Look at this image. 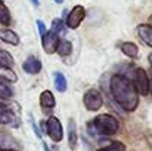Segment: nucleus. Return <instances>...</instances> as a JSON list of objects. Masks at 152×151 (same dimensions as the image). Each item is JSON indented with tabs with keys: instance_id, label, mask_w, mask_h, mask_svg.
I'll use <instances>...</instances> for the list:
<instances>
[{
	"instance_id": "10",
	"label": "nucleus",
	"mask_w": 152,
	"mask_h": 151,
	"mask_svg": "<svg viewBox=\"0 0 152 151\" xmlns=\"http://www.w3.org/2000/svg\"><path fill=\"white\" fill-rule=\"evenodd\" d=\"M40 105H42V110L49 113L55 108L56 105V99H55V95L52 94L50 91H43L42 95H40Z\"/></svg>"
},
{
	"instance_id": "2",
	"label": "nucleus",
	"mask_w": 152,
	"mask_h": 151,
	"mask_svg": "<svg viewBox=\"0 0 152 151\" xmlns=\"http://www.w3.org/2000/svg\"><path fill=\"white\" fill-rule=\"evenodd\" d=\"M92 124H93L95 130L101 135L111 136V135L118 133V130H120V122L111 114H101V116L95 117Z\"/></svg>"
},
{
	"instance_id": "28",
	"label": "nucleus",
	"mask_w": 152,
	"mask_h": 151,
	"mask_svg": "<svg viewBox=\"0 0 152 151\" xmlns=\"http://www.w3.org/2000/svg\"><path fill=\"white\" fill-rule=\"evenodd\" d=\"M31 1H33V4H34V6H39V4H40V1H39V0H31Z\"/></svg>"
},
{
	"instance_id": "12",
	"label": "nucleus",
	"mask_w": 152,
	"mask_h": 151,
	"mask_svg": "<svg viewBox=\"0 0 152 151\" xmlns=\"http://www.w3.org/2000/svg\"><path fill=\"white\" fill-rule=\"evenodd\" d=\"M0 150H19V145L10 135L0 133Z\"/></svg>"
},
{
	"instance_id": "31",
	"label": "nucleus",
	"mask_w": 152,
	"mask_h": 151,
	"mask_svg": "<svg viewBox=\"0 0 152 151\" xmlns=\"http://www.w3.org/2000/svg\"><path fill=\"white\" fill-rule=\"evenodd\" d=\"M55 1H56V3H59V4H61V3H64V0H55Z\"/></svg>"
},
{
	"instance_id": "1",
	"label": "nucleus",
	"mask_w": 152,
	"mask_h": 151,
	"mask_svg": "<svg viewBox=\"0 0 152 151\" xmlns=\"http://www.w3.org/2000/svg\"><path fill=\"white\" fill-rule=\"evenodd\" d=\"M111 94L114 96V99L117 101V104L126 110V111H134L139 105V94L133 85V82L123 76V74H115L111 79V85H109Z\"/></svg>"
},
{
	"instance_id": "8",
	"label": "nucleus",
	"mask_w": 152,
	"mask_h": 151,
	"mask_svg": "<svg viewBox=\"0 0 152 151\" xmlns=\"http://www.w3.org/2000/svg\"><path fill=\"white\" fill-rule=\"evenodd\" d=\"M58 43H59V34L55 33V31H48L43 37H42V46H43V50L46 53H55L56 52V48H58Z\"/></svg>"
},
{
	"instance_id": "7",
	"label": "nucleus",
	"mask_w": 152,
	"mask_h": 151,
	"mask_svg": "<svg viewBox=\"0 0 152 151\" xmlns=\"http://www.w3.org/2000/svg\"><path fill=\"white\" fill-rule=\"evenodd\" d=\"M83 102L86 105V108L89 111H98L103 104V99H102V95L99 91L96 89H89L86 91L84 94V98H83Z\"/></svg>"
},
{
	"instance_id": "32",
	"label": "nucleus",
	"mask_w": 152,
	"mask_h": 151,
	"mask_svg": "<svg viewBox=\"0 0 152 151\" xmlns=\"http://www.w3.org/2000/svg\"><path fill=\"white\" fill-rule=\"evenodd\" d=\"M0 151H19V150H0Z\"/></svg>"
},
{
	"instance_id": "13",
	"label": "nucleus",
	"mask_w": 152,
	"mask_h": 151,
	"mask_svg": "<svg viewBox=\"0 0 152 151\" xmlns=\"http://www.w3.org/2000/svg\"><path fill=\"white\" fill-rule=\"evenodd\" d=\"M0 39L12 46H18L19 45V37L15 31L9 30V28H4V30H0Z\"/></svg>"
},
{
	"instance_id": "17",
	"label": "nucleus",
	"mask_w": 152,
	"mask_h": 151,
	"mask_svg": "<svg viewBox=\"0 0 152 151\" xmlns=\"http://www.w3.org/2000/svg\"><path fill=\"white\" fill-rule=\"evenodd\" d=\"M12 95H13L12 88L9 86V83L4 79L0 77V99H9V98H12Z\"/></svg>"
},
{
	"instance_id": "20",
	"label": "nucleus",
	"mask_w": 152,
	"mask_h": 151,
	"mask_svg": "<svg viewBox=\"0 0 152 151\" xmlns=\"http://www.w3.org/2000/svg\"><path fill=\"white\" fill-rule=\"evenodd\" d=\"M55 88L58 92H65L66 91V79L62 73L55 74Z\"/></svg>"
},
{
	"instance_id": "3",
	"label": "nucleus",
	"mask_w": 152,
	"mask_h": 151,
	"mask_svg": "<svg viewBox=\"0 0 152 151\" xmlns=\"http://www.w3.org/2000/svg\"><path fill=\"white\" fill-rule=\"evenodd\" d=\"M133 85L139 95H148L149 94V77L143 68H134L133 71Z\"/></svg>"
},
{
	"instance_id": "5",
	"label": "nucleus",
	"mask_w": 152,
	"mask_h": 151,
	"mask_svg": "<svg viewBox=\"0 0 152 151\" xmlns=\"http://www.w3.org/2000/svg\"><path fill=\"white\" fill-rule=\"evenodd\" d=\"M84 16H86V9H84L81 4H77V6H74V7L71 9V12L68 13L66 21H65V25H66L68 28H71V30H75V28H78L80 24L83 22Z\"/></svg>"
},
{
	"instance_id": "19",
	"label": "nucleus",
	"mask_w": 152,
	"mask_h": 151,
	"mask_svg": "<svg viewBox=\"0 0 152 151\" xmlns=\"http://www.w3.org/2000/svg\"><path fill=\"white\" fill-rule=\"evenodd\" d=\"M56 52L61 55V56H68L71 52H72V45L69 40H59L58 43V48H56Z\"/></svg>"
},
{
	"instance_id": "23",
	"label": "nucleus",
	"mask_w": 152,
	"mask_h": 151,
	"mask_svg": "<svg viewBox=\"0 0 152 151\" xmlns=\"http://www.w3.org/2000/svg\"><path fill=\"white\" fill-rule=\"evenodd\" d=\"M52 31H55V33H61V31H64V22L58 18V19H53V22H52Z\"/></svg>"
},
{
	"instance_id": "26",
	"label": "nucleus",
	"mask_w": 152,
	"mask_h": 151,
	"mask_svg": "<svg viewBox=\"0 0 152 151\" xmlns=\"http://www.w3.org/2000/svg\"><path fill=\"white\" fill-rule=\"evenodd\" d=\"M40 126H42V130H43V132H46V122H45V120L40 123Z\"/></svg>"
},
{
	"instance_id": "22",
	"label": "nucleus",
	"mask_w": 152,
	"mask_h": 151,
	"mask_svg": "<svg viewBox=\"0 0 152 151\" xmlns=\"http://www.w3.org/2000/svg\"><path fill=\"white\" fill-rule=\"evenodd\" d=\"M3 71H0V77L4 79L6 82H16V74L12 71V70H7V68H1Z\"/></svg>"
},
{
	"instance_id": "33",
	"label": "nucleus",
	"mask_w": 152,
	"mask_h": 151,
	"mask_svg": "<svg viewBox=\"0 0 152 151\" xmlns=\"http://www.w3.org/2000/svg\"><path fill=\"white\" fill-rule=\"evenodd\" d=\"M151 22H152V16H151Z\"/></svg>"
},
{
	"instance_id": "18",
	"label": "nucleus",
	"mask_w": 152,
	"mask_h": 151,
	"mask_svg": "<svg viewBox=\"0 0 152 151\" xmlns=\"http://www.w3.org/2000/svg\"><path fill=\"white\" fill-rule=\"evenodd\" d=\"M10 21H12L10 12H9L7 6L3 3V0H0V25H9Z\"/></svg>"
},
{
	"instance_id": "21",
	"label": "nucleus",
	"mask_w": 152,
	"mask_h": 151,
	"mask_svg": "<svg viewBox=\"0 0 152 151\" xmlns=\"http://www.w3.org/2000/svg\"><path fill=\"white\" fill-rule=\"evenodd\" d=\"M98 151H126V145L120 141H114L111 144H108L106 147H102Z\"/></svg>"
},
{
	"instance_id": "11",
	"label": "nucleus",
	"mask_w": 152,
	"mask_h": 151,
	"mask_svg": "<svg viewBox=\"0 0 152 151\" xmlns=\"http://www.w3.org/2000/svg\"><path fill=\"white\" fill-rule=\"evenodd\" d=\"M137 34L143 40L145 45H148V46L152 48V25H149V24H140L137 27Z\"/></svg>"
},
{
	"instance_id": "15",
	"label": "nucleus",
	"mask_w": 152,
	"mask_h": 151,
	"mask_svg": "<svg viewBox=\"0 0 152 151\" xmlns=\"http://www.w3.org/2000/svg\"><path fill=\"white\" fill-rule=\"evenodd\" d=\"M121 52H123L126 56L133 58V59H136V58L139 56V48H137V45H134L133 42H124V43L121 45Z\"/></svg>"
},
{
	"instance_id": "6",
	"label": "nucleus",
	"mask_w": 152,
	"mask_h": 151,
	"mask_svg": "<svg viewBox=\"0 0 152 151\" xmlns=\"http://www.w3.org/2000/svg\"><path fill=\"white\" fill-rule=\"evenodd\" d=\"M46 133L49 135V138H50L52 141H55V142H61L62 141V138H64V129H62L61 122L56 117L50 116L48 119V122H46Z\"/></svg>"
},
{
	"instance_id": "25",
	"label": "nucleus",
	"mask_w": 152,
	"mask_h": 151,
	"mask_svg": "<svg viewBox=\"0 0 152 151\" xmlns=\"http://www.w3.org/2000/svg\"><path fill=\"white\" fill-rule=\"evenodd\" d=\"M33 129H34V132H36V135H37L39 138H40V136H42V132H40V130L37 129V126H36V123H34V122H33Z\"/></svg>"
},
{
	"instance_id": "4",
	"label": "nucleus",
	"mask_w": 152,
	"mask_h": 151,
	"mask_svg": "<svg viewBox=\"0 0 152 151\" xmlns=\"http://www.w3.org/2000/svg\"><path fill=\"white\" fill-rule=\"evenodd\" d=\"M7 104H0V124L18 126V108Z\"/></svg>"
},
{
	"instance_id": "30",
	"label": "nucleus",
	"mask_w": 152,
	"mask_h": 151,
	"mask_svg": "<svg viewBox=\"0 0 152 151\" xmlns=\"http://www.w3.org/2000/svg\"><path fill=\"white\" fill-rule=\"evenodd\" d=\"M148 61H149V64H151V67H152V53L148 56Z\"/></svg>"
},
{
	"instance_id": "14",
	"label": "nucleus",
	"mask_w": 152,
	"mask_h": 151,
	"mask_svg": "<svg viewBox=\"0 0 152 151\" xmlns=\"http://www.w3.org/2000/svg\"><path fill=\"white\" fill-rule=\"evenodd\" d=\"M77 141H78V136H77L75 122L72 119H69V122H68V145L71 150H74L77 147Z\"/></svg>"
},
{
	"instance_id": "16",
	"label": "nucleus",
	"mask_w": 152,
	"mask_h": 151,
	"mask_svg": "<svg viewBox=\"0 0 152 151\" xmlns=\"http://www.w3.org/2000/svg\"><path fill=\"white\" fill-rule=\"evenodd\" d=\"M15 65V61L12 58V55L6 50H0V68H7L12 70Z\"/></svg>"
},
{
	"instance_id": "24",
	"label": "nucleus",
	"mask_w": 152,
	"mask_h": 151,
	"mask_svg": "<svg viewBox=\"0 0 152 151\" xmlns=\"http://www.w3.org/2000/svg\"><path fill=\"white\" fill-rule=\"evenodd\" d=\"M37 27H39V31H40V36L43 37L46 33H48V30H46V25H45V22L43 21H40V19H37Z\"/></svg>"
},
{
	"instance_id": "9",
	"label": "nucleus",
	"mask_w": 152,
	"mask_h": 151,
	"mask_svg": "<svg viewBox=\"0 0 152 151\" xmlns=\"http://www.w3.org/2000/svg\"><path fill=\"white\" fill-rule=\"evenodd\" d=\"M22 70L27 74H39L42 71V61L37 56H28L22 64Z\"/></svg>"
},
{
	"instance_id": "27",
	"label": "nucleus",
	"mask_w": 152,
	"mask_h": 151,
	"mask_svg": "<svg viewBox=\"0 0 152 151\" xmlns=\"http://www.w3.org/2000/svg\"><path fill=\"white\" fill-rule=\"evenodd\" d=\"M149 92L152 94V76H151V79H149Z\"/></svg>"
},
{
	"instance_id": "29",
	"label": "nucleus",
	"mask_w": 152,
	"mask_h": 151,
	"mask_svg": "<svg viewBox=\"0 0 152 151\" xmlns=\"http://www.w3.org/2000/svg\"><path fill=\"white\" fill-rule=\"evenodd\" d=\"M43 150H45V151H50V150H49V147H48L45 142H43Z\"/></svg>"
}]
</instances>
